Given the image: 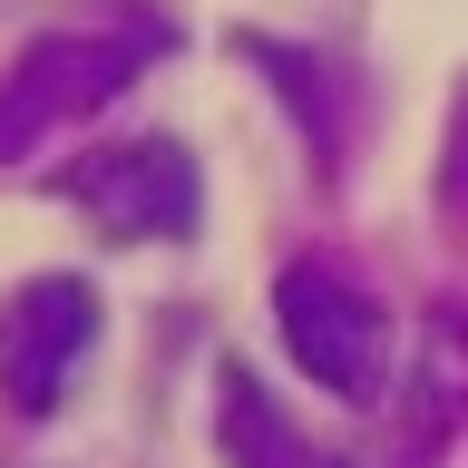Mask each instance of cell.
<instances>
[{"label":"cell","mask_w":468,"mask_h":468,"mask_svg":"<svg viewBox=\"0 0 468 468\" xmlns=\"http://www.w3.org/2000/svg\"><path fill=\"white\" fill-rule=\"evenodd\" d=\"M58 205H79L108 244H186L205 225V176L176 137H127L58 176Z\"/></svg>","instance_id":"2"},{"label":"cell","mask_w":468,"mask_h":468,"mask_svg":"<svg viewBox=\"0 0 468 468\" xmlns=\"http://www.w3.org/2000/svg\"><path fill=\"white\" fill-rule=\"evenodd\" d=\"M98 332H108L98 283H79V273H29V283L0 303V400L20 410V420H49V410L79 390Z\"/></svg>","instance_id":"4"},{"label":"cell","mask_w":468,"mask_h":468,"mask_svg":"<svg viewBox=\"0 0 468 468\" xmlns=\"http://www.w3.org/2000/svg\"><path fill=\"white\" fill-rule=\"evenodd\" d=\"M215 439H225V468H342L332 449H313V439L273 410V390H263L254 371L215 380Z\"/></svg>","instance_id":"5"},{"label":"cell","mask_w":468,"mask_h":468,"mask_svg":"<svg viewBox=\"0 0 468 468\" xmlns=\"http://www.w3.org/2000/svg\"><path fill=\"white\" fill-rule=\"evenodd\" d=\"M156 49H166V29H49V39H29L0 79V156H39L49 137H69Z\"/></svg>","instance_id":"1"},{"label":"cell","mask_w":468,"mask_h":468,"mask_svg":"<svg viewBox=\"0 0 468 468\" xmlns=\"http://www.w3.org/2000/svg\"><path fill=\"white\" fill-rule=\"evenodd\" d=\"M273 322H283V351L332 400H380V380H390V313H380L351 273H332V263H283Z\"/></svg>","instance_id":"3"},{"label":"cell","mask_w":468,"mask_h":468,"mask_svg":"<svg viewBox=\"0 0 468 468\" xmlns=\"http://www.w3.org/2000/svg\"><path fill=\"white\" fill-rule=\"evenodd\" d=\"M439 215L468 234V88H459V108H449V146H439Z\"/></svg>","instance_id":"6"}]
</instances>
